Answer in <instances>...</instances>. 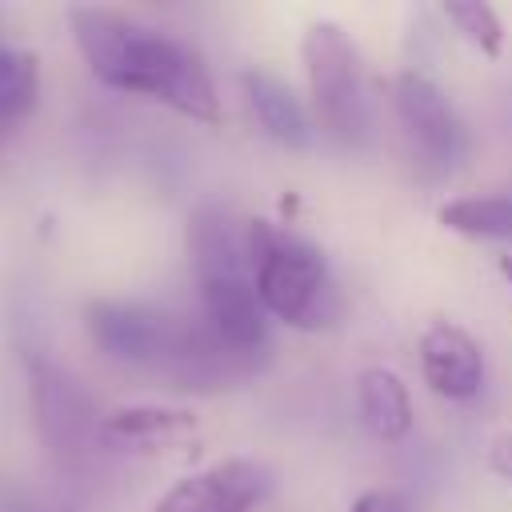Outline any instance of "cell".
I'll list each match as a JSON object with an SVG mask.
<instances>
[{"label": "cell", "instance_id": "6da1fadb", "mask_svg": "<svg viewBox=\"0 0 512 512\" xmlns=\"http://www.w3.org/2000/svg\"><path fill=\"white\" fill-rule=\"evenodd\" d=\"M68 24L76 48L84 52L92 76L104 88L160 100L200 124L220 120L216 84L200 52H192L184 40L108 8H68Z\"/></svg>", "mask_w": 512, "mask_h": 512}, {"label": "cell", "instance_id": "7a4b0ae2", "mask_svg": "<svg viewBox=\"0 0 512 512\" xmlns=\"http://www.w3.org/2000/svg\"><path fill=\"white\" fill-rule=\"evenodd\" d=\"M88 336L108 360L168 376L184 388H200L204 380H216L232 360H240L208 332L204 320L192 324L132 300L88 304Z\"/></svg>", "mask_w": 512, "mask_h": 512}, {"label": "cell", "instance_id": "3957f363", "mask_svg": "<svg viewBox=\"0 0 512 512\" xmlns=\"http://www.w3.org/2000/svg\"><path fill=\"white\" fill-rule=\"evenodd\" d=\"M188 256L208 332L232 356H252L264 344V304L252 280L248 232L240 236L228 212L200 208L188 220Z\"/></svg>", "mask_w": 512, "mask_h": 512}, {"label": "cell", "instance_id": "277c9868", "mask_svg": "<svg viewBox=\"0 0 512 512\" xmlns=\"http://www.w3.org/2000/svg\"><path fill=\"white\" fill-rule=\"evenodd\" d=\"M252 280L264 312L292 328H320L332 316V288L324 256L292 232H280L264 220L248 228Z\"/></svg>", "mask_w": 512, "mask_h": 512}, {"label": "cell", "instance_id": "5b68a950", "mask_svg": "<svg viewBox=\"0 0 512 512\" xmlns=\"http://www.w3.org/2000/svg\"><path fill=\"white\" fill-rule=\"evenodd\" d=\"M24 372H28V408H32V424H36L44 452L60 468H80L92 456V444L100 440L92 396L80 388L72 372H64L44 352L28 348Z\"/></svg>", "mask_w": 512, "mask_h": 512}, {"label": "cell", "instance_id": "8992f818", "mask_svg": "<svg viewBox=\"0 0 512 512\" xmlns=\"http://www.w3.org/2000/svg\"><path fill=\"white\" fill-rule=\"evenodd\" d=\"M300 52H304L316 120L324 124L328 136L356 140L368 128V108H364V92H360V64H356L352 40L344 36L340 24L316 20V24H308Z\"/></svg>", "mask_w": 512, "mask_h": 512}, {"label": "cell", "instance_id": "52a82bcc", "mask_svg": "<svg viewBox=\"0 0 512 512\" xmlns=\"http://www.w3.org/2000/svg\"><path fill=\"white\" fill-rule=\"evenodd\" d=\"M392 104L400 116L404 136L412 140V148L436 164V168H452L464 152V128L448 104V96L424 76V72H400L392 84Z\"/></svg>", "mask_w": 512, "mask_h": 512}, {"label": "cell", "instance_id": "ba28073f", "mask_svg": "<svg viewBox=\"0 0 512 512\" xmlns=\"http://www.w3.org/2000/svg\"><path fill=\"white\" fill-rule=\"evenodd\" d=\"M268 488V472L256 460L228 456L184 480H176L152 512H248Z\"/></svg>", "mask_w": 512, "mask_h": 512}, {"label": "cell", "instance_id": "9c48e42d", "mask_svg": "<svg viewBox=\"0 0 512 512\" xmlns=\"http://www.w3.org/2000/svg\"><path fill=\"white\" fill-rule=\"evenodd\" d=\"M420 372H424V384L436 396H444V400H468L484 384L480 344L464 328L440 320V324H432L420 336Z\"/></svg>", "mask_w": 512, "mask_h": 512}, {"label": "cell", "instance_id": "30bf717a", "mask_svg": "<svg viewBox=\"0 0 512 512\" xmlns=\"http://www.w3.org/2000/svg\"><path fill=\"white\" fill-rule=\"evenodd\" d=\"M196 440L192 412L176 408H120L100 420V444L116 452H176Z\"/></svg>", "mask_w": 512, "mask_h": 512}, {"label": "cell", "instance_id": "8fae6325", "mask_svg": "<svg viewBox=\"0 0 512 512\" xmlns=\"http://www.w3.org/2000/svg\"><path fill=\"white\" fill-rule=\"evenodd\" d=\"M356 400H360V416L376 440L396 444L412 432V396L392 368H380V364L364 368L356 380Z\"/></svg>", "mask_w": 512, "mask_h": 512}, {"label": "cell", "instance_id": "7c38bea8", "mask_svg": "<svg viewBox=\"0 0 512 512\" xmlns=\"http://www.w3.org/2000/svg\"><path fill=\"white\" fill-rule=\"evenodd\" d=\"M244 92H248V104L260 120V128L288 144V148H308L312 144V124L300 108V100L292 96L288 84H280L276 76H264V72H248L244 76Z\"/></svg>", "mask_w": 512, "mask_h": 512}, {"label": "cell", "instance_id": "4fadbf2b", "mask_svg": "<svg viewBox=\"0 0 512 512\" xmlns=\"http://www.w3.org/2000/svg\"><path fill=\"white\" fill-rule=\"evenodd\" d=\"M436 220L448 232H460L472 240H512V192L448 200V204H440Z\"/></svg>", "mask_w": 512, "mask_h": 512}, {"label": "cell", "instance_id": "5bb4252c", "mask_svg": "<svg viewBox=\"0 0 512 512\" xmlns=\"http://www.w3.org/2000/svg\"><path fill=\"white\" fill-rule=\"evenodd\" d=\"M440 12L456 24V32H460L472 48H480L484 56H500L504 28H500V16H496L492 4H480V0H448Z\"/></svg>", "mask_w": 512, "mask_h": 512}, {"label": "cell", "instance_id": "9a60e30c", "mask_svg": "<svg viewBox=\"0 0 512 512\" xmlns=\"http://www.w3.org/2000/svg\"><path fill=\"white\" fill-rule=\"evenodd\" d=\"M0 512H64L56 504H48L36 488H28L24 480L0 476Z\"/></svg>", "mask_w": 512, "mask_h": 512}, {"label": "cell", "instance_id": "2e32d148", "mask_svg": "<svg viewBox=\"0 0 512 512\" xmlns=\"http://www.w3.org/2000/svg\"><path fill=\"white\" fill-rule=\"evenodd\" d=\"M348 512H408V508L392 492H364V496H356V504Z\"/></svg>", "mask_w": 512, "mask_h": 512}, {"label": "cell", "instance_id": "e0dca14e", "mask_svg": "<svg viewBox=\"0 0 512 512\" xmlns=\"http://www.w3.org/2000/svg\"><path fill=\"white\" fill-rule=\"evenodd\" d=\"M488 464H492L500 476L512 480V436H496V440H492V448H488Z\"/></svg>", "mask_w": 512, "mask_h": 512}, {"label": "cell", "instance_id": "ac0fdd59", "mask_svg": "<svg viewBox=\"0 0 512 512\" xmlns=\"http://www.w3.org/2000/svg\"><path fill=\"white\" fill-rule=\"evenodd\" d=\"M500 276L512 284V256H500Z\"/></svg>", "mask_w": 512, "mask_h": 512}]
</instances>
